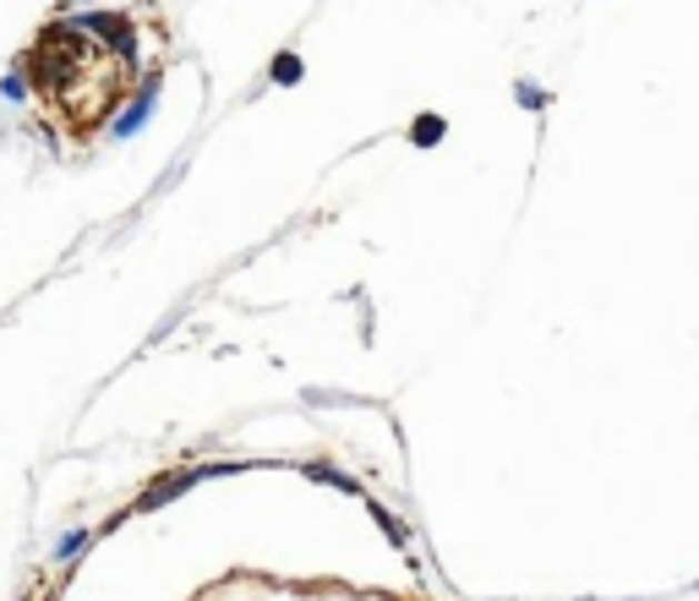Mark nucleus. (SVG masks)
<instances>
[{
	"instance_id": "nucleus-1",
	"label": "nucleus",
	"mask_w": 699,
	"mask_h": 601,
	"mask_svg": "<svg viewBox=\"0 0 699 601\" xmlns=\"http://www.w3.org/2000/svg\"><path fill=\"white\" fill-rule=\"evenodd\" d=\"M6 99H28V77H6Z\"/></svg>"
}]
</instances>
